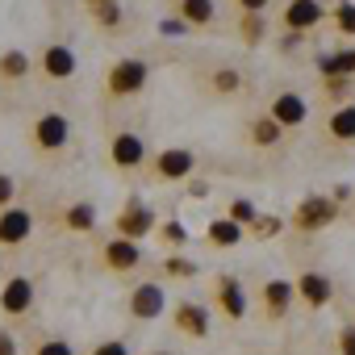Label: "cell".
Instances as JSON below:
<instances>
[{"mask_svg":"<svg viewBox=\"0 0 355 355\" xmlns=\"http://www.w3.org/2000/svg\"><path fill=\"white\" fill-rule=\"evenodd\" d=\"M322 21V5L318 0H293V5L284 9V26L288 30H309Z\"/></svg>","mask_w":355,"mask_h":355,"instance_id":"obj_15","label":"cell"},{"mask_svg":"<svg viewBox=\"0 0 355 355\" xmlns=\"http://www.w3.org/2000/svg\"><path fill=\"white\" fill-rule=\"evenodd\" d=\"M322 76L326 80H338V76H355V51H338V55H322L318 59Z\"/></svg>","mask_w":355,"mask_h":355,"instance_id":"obj_17","label":"cell"},{"mask_svg":"<svg viewBox=\"0 0 355 355\" xmlns=\"http://www.w3.org/2000/svg\"><path fill=\"white\" fill-rule=\"evenodd\" d=\"M305 113H309V109H305V101H301L297 92H280V96L272 101V117H276L284 130H288V125H301Z\"/></svg>","mask_w":355,"mask_h":355,"instance_id":"obj_11","label":"cell"},{"mask_svg":"<svg viewBox=\"0 0 355 355\" xmlns=\"http://www.w3.org/2000/svg\"><path fill=\"white\" fill-rule=\"evenodd\" d=\"M239 5H243V9H247V13H259V9H263V5H268V0H239Z\"/></svg>","mask_w":355,"mask_h":355,"instance_id":"obj_39","label":"cell"},{"mask_svg":"<svg viewBox=\"0 0 355 355\" xmlns=\"http://www.w3.org/2000/svg\"><path fill=\"white\" fill-rule=\"evenodd\" d=\"M280 226H284L280 218H272V214H259V218L251 222V234H255V239H276V234H280Z\"/></svg>","mask_w":355,"mask_h":355,"instance_id":"obj_27","label":"cell"},{"mask_svg":"<svg viewBox=\"0 0 355 355\" xmlns=\"http://www.w3.org/2000/svg\"><path fill=\"white\" fill-rule=\"evenodd\" d=\"M297 297H301L305 305H313V309H318V305H326V301H330V280H326L322 272H305V276L297 280Z\"/></svg>","mask_w":355,"mask_h":355,"instance_id":"obj_14","label":"cell"},{"mask_svg":"<svg viewBox=\"0 0 355 355\" xmlns=\"http://www.w3.org/2000/svg\"><path fill=\"white\" fill-rule=\"evenodd\" d=\"M175 326H180V334H189V338H205L209 334V313L197 301H180V309H175Z\"/></svg>","mask_w":355,"mask_h":355,"instance_id":"obj_9","label":"cell"},{"mask_svg":"<svg viewBox=\"0 0 355 355\" xmlns=\"http://www.w3.org/2000/svg\"><path fill=\"white\" fill-rule=\"evenodd\" d=\"M138 243L134 239H113L109 247H105V263L113 268V272H130V268H138Z\"/></svg>","mask_w":355,"mask_h":355,"instance_id":"obj_12","label":"cell"},{"mask_svg":"<svg viewBox=\"0 0 355 355\" xmlns=\"http://www.w3.org/2000/svg\"><path fill=\"white\" fill-rule=\"evenodd\" d=\"M189 30V21H175V17H167V21H159V34H167V38H180Z\"/></svg>","mask_w":355,"mask_h":355,"instance_id":"obj_34","label":"cell"},{"mask_svg":"<svg viewBox=\"0 0 355 355\" xmlns=\"http://www.w3.org/2000/svg\"><path fill=\"white\" fill-rule=\"evenodd\" d=\"M42 71H46L51 80H67V76L76 71V55H71L67 46H51L46 59H42Z\"/></svg>","mask_w":355,"mask_h":355,"instance_id":"obj_16","label":"cell"},{"mask_svg":"<svg viewBox=\"0 0 355 355\" xmlns=\"http://www.w3.org/2000/svg\"><path fill=\"white\" fill-rule=\"evenodd\" d=\"M334 21H338V30H343V34H355V5H338Z\"/></svg>","mask_w":355,"mask_h":355,"instance_id":"obj_31","label":"cell"},{"mask_svg":"<svg viewBox=\"0 0 355 355\" xmlns=\"http://www.w3.org/2000/svg\"><path fill=\"white\" fill-rule=\"evenodd\" d=\"M163 272H167V276H175V280H189V276H197V263H193V259H184V255H171V259L163 263Z\"/></svg>","mask_w":355,"mask_h":355,"instance_id":"obj_26","label":"cell"},{"mask_svg":"<svg viewBox=\"0 0 355 355\" xmlns=\"http://www.w3.org/2000/svg\"><path fill=\"white\" fill-rule=\"evenodd\" d=\"M30 230H34V218L26 214V209H0V243L5 247H17V243H26L30 239Z\"/></svg>","mask_w":355,"mask_h":355,"instance_id":"obj_5","label":"cell"},{"mask_svg":"<svg viewBox=\"0 0 355 355\" xmlns=\"http://www.w3.org/2000/svg\"><path fill=\"white\" fill-rule=\"evenodd\" d=\"M218 305H222V313L234 318V322L247 313V297H243V284H239L234 276H222V280H218Z\"/></svg>","mask_w":355,"mask_h":355,"instance_id":"obj_10","label":"cell"},{"mask_svg":"<svg viewBox=\"0 0 355 355\" xmlns=\"http://www.w3.org/2000/svg\"><path fill=\"white\" fill-rule=\"evenodd\" d=\"M155 167H159V175H163V180H184V175L197 167V159H193V150L171 146V150H159Z\"/></svg>","mask_w":355,"mask_h":355,"instance_id":"obj_7","label":"cell"},{"mask_svg":"<svg viewBox=\"0 0 355 355\" xmlns=\"http://www.w3.org/2000/svg\"><path fill=\"white\" fill-rule=\"evenodd\" d=\"M67 134H71V125H67L63 113H46V117H38V125H34V138H38L42 150H59V146L67 142Z\"/></svg>","mask_w":355,"mask_h":355,"instance_id":"obj_6","label":"cell"},{"mask_svg":"<svg viewBox=\"0 0 355 355\" xmlns=\"http://www.w3.org/2000/svg\"><path fill=\"white\" fill-rule=\"evenodd\" d=\"M34 355H71V347H67L63 338H51V343H42Z\"/></svg>","mask_w":355,"mask_h":355,"instance_id":"obj_33","label":"cell"},{"mask_svg":"<svg viewBox=\"0 0 355 355\" xmlns=\"http://www.w3.org/2000/svg\"><path fill=\"white\" fill-rule=\"evenodd\" d=\"M0 355H17V343H13L9 330H0Z\"/></svg>","mask_w":355,"mask_h":355,"instance_id":"obj_38","label":"cell"},{"mask_svg":"<svg viewBox=\"0 0 355 355\" xmlns=\"http://www.w3.org/2000/svg\"><path fill=\"white\" fill-rule=\"evenodd\" d=\"M88 13H92L101 26H117V21H121V9H117V0H88Z\"/></svg>","mask_w":355,"mask_h":355,"instance_id":"obj_25","label":"cell"},{"mask_svg":"<svg viewBox=\"0 0 355 355\" xmlns=\"http://www.w3.org/2000/svg\"><path fill=\"white\" fill-rule=\"evenodd\" d=\"M30 71V55L26 51H5V55H0V76H5V80H21Z\"/></svg>","mask_w":355,"mask_h":355,"instance_id":"obj_22","label":"cell"},{"mask_svg":"<svg viewBox=\"0 0 355 355\" xmlns=\"http://www.w3.org/2000/svg\"><path fill=\"white\" fill-rule=\"evenodd\" d=\"M155 230V214H150V205H142L138 197H130L125 201V209L117 214V239H142V234H150Z\"/></svg>","mask_w":355,"mask_h":355,"instance_id":"obj_1","label":"cell"},{"mask_svg":"<svg viewBox=\"0 0 355 355\" xmlns=\"http://www.w3.org/2000/svg\"><path fill=\"white\" fill-rule=\"evenodd\" d=\"M334 214H338V205H334L330 197H305V201L293 209V226H297V230H322L326 222H334Z\"/></svg>","mask_w":355,"mask_h":355,"instance_id":"obj_2","label":"cell"},{"mask_svg":"<svg viewBox=\"0 0 355 355\" xmlns=\"http://www.w3.org/2000/svg\"><path fill=\"white\" fill-rule=\"evenodd\" d=\"M159 234H163V243H167V247H184V243H189V230H184L180 222H163V230H159Z\"/></svg>","mask_w":355,"mask_h":355,"instance_id":"obj_28","label":"cell"},{"mask_svg":"<svg viewBox=\"0 0 355 355\" xmlns=\"http://www.w3.org/2000/svg\"><path fill=\"white\" fill-rule=\"evenodd\" d=\"M293 293H297V288H293L288 280H272V284L263 288V301H268V313H276V318H280V313L288 309V301H293Z\"/></svg>","mask_w":355,"mask_h":355,"instance_id":"obj_19","label":"cell"},{"mask_svg":"<svg viewBox=\"0 0 355 355\" xmlns=\"http://www.w3.org/2000/svg\"><path fill=\"white\" fill-rule=\"evenodd\" d=\"M13 193H17V184L9 180V175H0V209H9V201H13Z\"/></svg>","mask_w":355,"mask_h":355,"instance_id":"obj_35","label":"cell"},{"mask_svg":"<svg viewBox=\"0 0 355 355\" xmlns=\"http://www.w3.org/2000/svg\"><path fill=\"white\" fill-rule=\"evenodd\" d=\"M0 268H5V263H0Z\"/></svg>","mask_w":355,"mask_h":355,"instance_id":"obj_41","label":"cell"},{"mask_svg":"<svg viewBox=\"0 0 355 355\" xmlns=\"http://www.w3.org/2000/svg\"><path fill=\"white\" fill-rule=\"evenodd\" d=\"M338 347H343V355H355V326H347L338 334Z\"/></svg>","mask_w":355,"mask_h":355,"instance_id":"obj_36","label":"cell"},{"mask_svg":"<svg viewBox=\"0 0 355 355\" xmlns=\"http://www.w3.org/2000/svg\"><path fill=\"white\" fill-rule=\"evenodd\" d=\"M239 84H243L239 71H218V76H214V88H218V92H234Z\"/></svg>","mask_w":355,"mask_h":355,"instance_id":"obj_32","label":"cell"},{"mask_svg":"<svg viewBox=\"0 0 355 355\" xmlns=\"http://www.w3.org/2000/svg\"><path fill=\"white\" fill-rule=\"evenodd\" d=\"M30 305H34V284L26 276H13L5 284V293H0V309H5V313H26Z\"/></svg>","mask_w":355,"mask_h":355,"instance_id":"obj_8","label":"cell"},{"mask_svg":"<svg viewBox=\"0 0 355 355\" xmlns=\"http://www.w3.org/2000/svg\"><path fill=\"white\" fill-rule=\"evenodd\" d=\"M163 305H167L163 284H138V288L130 293V313H134L138 322H155V318L163 313Z\"/></svg>","mask_w":355,"mask_h":355,"instance_id":"obj_4","label":"cell"},{"mask_svg":"<svg viewBox=\"0 0 355 355\" xmlns=\"http://www.w3.org/2000/svg\"><path fill=\"white\" fill-rule=\"evenodd\" d=\"M280 121L276 117H259L255 125H251V142H259V146H272V142H280Z\"/></svg>","mask_w":355,"mask_h":355,"instance_id":"obj_23","label":"cell"},{"mask_svg":"<svg viewBox=\"0 0 355 355\" xmlns=\"http://www.w3.org/2000/svg\"><path fill=\"white\" fill-rule=\"evenodd\" d=\"M180 21H189V26H209V21H214V0H180Z\"/></svg>","mask_w":355,"mask_h":355,"instance_id":"obj_20","label":"cell"},{"mask_svg":"<svg viewBox=\"0 0 355 355\" xmlns=\"http://www.w3.org/2000/svg\"><path fill=\"white\" fill-rule=\"evenodd\" d=\"M255 218H259V209H255L251 201H234V205H230V222H239V226H251Z\"/></svg>","mask_w":355,"mask_h":355,"instance_id":"obj_29","label":"cell"},{"mask_svg":"<svg viewBox=\"0 0 355 355\" xmlns=\"http://www.w3.org/2000/svg\"><path fill=\"white\" fill-rule=\"evenodd\" d=\"M263 34H268V30H263V17L247 13V17H243V38H247V42H259Z\"/></svg>","mask_w":355,"mask_h":355,"instance_id":"obj_30","label":"cell"},{"mask_svg":"<svg viewBox=\"0 0 355 355\" xmlns=\"http://www.w3.org/2000/svg\"><path fill=\"white\" fill-rule=\"evenodd\" d=\"M150 355H167V351H150Z\"/></svg>","mask_w":355,"mask_h":355,"instance_id":"obj_40","label":"cell"},{"mask_svg":"<svg viewBox=\"0 0 355 355\" xmlns=\"http://www.w3.org/2000/svg\"><path fill=\"white\" fill-rule=\"evenodd\" d=\"M109 155H113L117 167H138L146 150H142V138H138V134H117L113 146H109Z\"/></svg>","mask_w":355,"mask_h":355,"instance_id":"obj_13","label":"cell"},{"mask_svg":"<svg viewBox=\"0 0 355 355\" xmlns=\"http://www.w3.org/2000/svg\"><path fill=\"white\" fill-rule=\"evenodd\" d=\"M92 355H130V351H125V343H101Z\"/></svg>","mask_w":355,"mask_h":355,"instance_id":"obj_37","label":"cell"},{"mask_svg":"<svg viewBox=\"0 0 355 355\" xmlns=\"http://www.w3.org/2000/svg\"><path fill=\"white\" fill-rule=\"evenodd\" d=\"M67 226H71L76 234H84V230H92V226H96V209H92L88 201H80V205H71V209H67Z\"/></svg>","mask_w":355,"mask_h":355,"instance_id":"obj_24","label":"cell"},{"mask_svg":"<svg viewBox=\"0 0 355 355\" xmlns=\"http://www.w3.org/2000/svg\"><path fill=\"white\" fill-rule=\"evenodd\" d=\"M146 84V63L142 59H121V63H113V71H109V92L113 96H130V92H138Z\"/></svg>","mask_w":355,"mask_h":355,"instance_id":"obj_3","label":"cell"},{"mask_svg":"<svg viewBox=\"0 0 355 355\" xmlns=\"http://www.w3.org/2000/svg\"><path fill=\"white\" fill-rule=\"evenodd\" d=\"M209 243L214 247H234V243H243V226L230 222V218H218V222H209Z\"/></svg>","mask_w":355,"mask_h":355,"instance_id":"obj_18","label":"cell"},{"mask_svg":"<svg viewBox=\"0 0 355 355\" xmlns=\"http://www.w3.org/2000/svg\"><path fill=\"white\" fill-rule=\"evenodd\" d=\"M330 134L338 142H355V105H343L334 117H330Z\"/></svg>","mask_w":355,"mask_h":355,"instance_id":"obj_21","label":"cell"}]
</instances>
